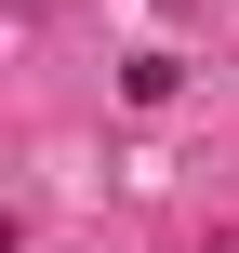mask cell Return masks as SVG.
<instances>
[{
	"mask_svg": "<svg viewBox=\"0 0 239 253\" xmlns=\"http://www.w3.org/2000/svg\"><path fill=\"white\" fill-rule=\"evenodd\" d=\"M213 253H239V227H226V240H213Z\"/></svg>",
	"mask_w": 239,
	"mask_h": 253,
	"instance_id": "obj_1",
	"label": "cell"
}]
</instances>
